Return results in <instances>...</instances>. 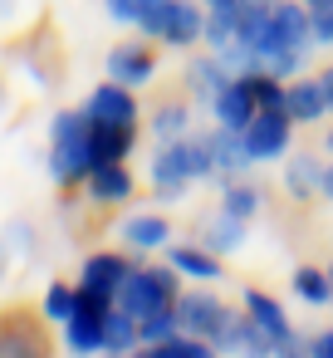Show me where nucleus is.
<instances>
[{
    "mask_svg": "<svg viewBox=\"0 0 333 358\" xmlns=\"http://www.w3.org/2000/svg\"><path fill=\"white\" fill-rule=\"evenodd\" d=\"M309 40H313V20H309L299 6L274 0V6H269V25H265L255 55L265 59V55H279V50H309Z\"/></svg>",
    "mask_w": 333,
    "mask_h": 358,
    "instance_id": "nucleus-4",
    "label": "nucleus"
},
{
    "mask_svg": "<svg viewBox=\"0 0 333 358\" xmlns=\"http://www.w3.org/2000/svg\"><path fill=\"white\" fill-rule=\"evenodd\" d=\"M15 10V0H0V15H10Z\"/></svg>",
    "mask_w": 333,
    "mask_h": 358,
    "instance_id": "nucleus-38",
    "label": "nucleus"
},
{
    "mask_svg": "<svg viewBox=\"0 0 333 358\" xmlns=\"http://www.w3.org/2000/svg\"><path fill=\"white\" fill-rule=\"evenodd\" d=\"M299 59H304V50H279V55H265L260 64H265L269 74H294V69H299Z\"/></svg>",
    "mask_w": 333,
    "mask_h": 358,
    "instance_id": "nucleus-31",
    "label": "nucleus"
},
{
    "mask_svg": "<svg viewBox=\"0 0 333 358\" xmlns=\"http://www.w3.org/2000/svg\"><path fill=\"white\" fill-rule=\"evenodd\" d=\"M186 79H191V89H196V99H201V103H216V94L230 84V74H225V59H221V55H216V59L191 64V74H186Z\"/></svg>",
    "mask_w": 333,
    "mask_h": 358,
    "instance_id": "nucleus-20",
    "label": "nucleus"
},
{
    "mask_svg": "<svg viewBox=\"0 0 333 358\" xmlns=\"http://www.w3.org/2000/svg\"><path fill=\"white\" fill-rule=\"evenodd\" d=\"M177 319H182V329H191V334H201V338L211 343L216 329L225 324V309H221V299H211V294H182V299H177Z\"/></svg>",
    "mask_w": 333,
    "mask_h": 358,
    "instance_id": "nucleus-7",
    "label": "nucleus"
},
{
    "mask_svg": "<svg viewBox=\"0 0 333 358\" xmlns=\"http://www.w3.org/2000/svg\"><path fill=\"white\" fill-rule=\"evenodd\" d=\"M108 15H113V20H128V25H138V20L147 15V0H108Z\"/></svg>",
    "mask_w": 333,
    "mask_h": 358,
    "instance_id": "nucleus-30",
    "label": "nucleus"
},
{
    "mask_svg": "<svg viewBox=\"0 0 333 358\" xmlns=\"http://www.w3.org/2000/svg\"><path fill=\"white\" fill-rule=\"evenodd\" d=\"M323 192H328V196H333V167H328V172H323Z\"/></svg>",
    "mask_w": 333,
    "mask_h": 358,
    "instance_id": "nucleus-37",
    "label": "nucleus"
},
{
    "mask_svg": "<svg viewBox=\"0 0 333 358\" xmlns=\"http://www.w3.org/2000/svg\"><path fill=\"white\" fill-rule=\"evenodd\" d=\"M0 353H40V338L35 334H6V329H0Z\"/></svg>",
    "mask_w": 333,
    "mask_h": 358,
    "instance_id": "nucleus-33",
    "label": "nucleus"
},
{
    "mask_svg": "<svg viewBox=\"0 0 333 358\" xmlns=\"http://www.w3.org/2000/svg\"><path fill=\"white\" fill-rule=\"evenodd\" d=\"M147 6H152V0H147Z\"/></svg>",
    "mask_w": 333,
    "mask_h": 358,
    "instance_id": "nucleus-43",
    "label": "nucleus"
},
{
    "mask_svg": "<svg viewBox=\"0 0 333 358\" xmlns=\"http://www.w3.org/2000/svg\"><path fill=\"white\" fill-rule=\"evenodd\" d=\"M309 20H313V40L318 45H333V6H313Z\"/></svg>",
    "mask_w": 333,
    "mask_h": 358,
    "instance_id": "nucleus-32",
    "label": "nucleus"
},
{
    "mask_svg": "<svg viewBox=\"0 0 333 358\" xmlns=\"http://www.w3.org/2000/svg\"><path fill=\"white\" fill-rule=\"evenodd\" d=\"M74 309H79V289H64V285H54V289L45 294V314H50V319L69 324V319H74Z\"/></svg>",
    "mask_w": 333,
    "mask_h": 358,
    "instance_id": "nucleus-28",
    "label": "nucleus"
},
{
    "mask_svg": "<svg viewBox=\"0 0 333 358\" xmlns=\"http://www.w3.org/2000/svg\"><path fill=\"white\" fill-rule=\"evenodd\" d=\"M245 314H255L274 338H279V348H294V338H289V319H284V309L269 299V294H260V289H250L245 294Z\"/></svg>",
    "mask_w": 333,
    "mask_h": 358,
    "instance_id": "nucleus-18",
    "label": "nucleus"
},
{
    "mask_svg": "<svg viewBox=\"0 0 333 358\" xmlns=\"http://www.w3.org/2000/svg\"><path fill=\"white\" fill-rule=\"evenodd\" d=\"M225 211L230 216H255V206H260V192L255 187H225Z\"/></svg>",
    "mask_w": 333,
    "mask_h": 358,
    "instance_id": "nucleus-29",
    "label": "nucleus"
},
{
    "mask_svg": "<svg viewBox=\"0 0 333 358\" xmlns=\"http://www.w3.org/2000/svg\"><path fill=\"white\" fill-rule=\"evenodd\" d=\"M138 343H142L138 314H128V309H108V314H103V348H108V353H133Z\"/></svg>",
    "mask_w": 333,
    "mask_h": 358,
    "instance_id": "nucleus-15",
    "label": "nucleus"
},
{
    "mask_svg": "<svg viewBox=\"0 0 333 358\" xmlns=\"http://www.w3.org/2000/svg\"><path fill=\"white\" fill-rule=\"evenodd\" d=\"M0 275H6V245H0Z\"/></svg>",
    "mask_w": 333,
    "mask_h": 358,
    "instance_id": "nucleus-39",
    "label": "nucleus"
},
{
    "mask_svg": "<svg viewBox=\"0 0 333 358\" xmlns=\"http://www.w3.org/2000/svg\"><path fill=\"white\" fill-rule=\"evenodd\" d=\"M289 113L284 108H260L240 133H245V148H250V157L255 162H265V157H279L284 148H289Z\"/></svg>",
    "mask_w": 333,
    "mask_h": 358,
    "instance_id": "nucleus-6",
    "label": "nucleus"
},
{
    "mask_svg": "<svg viewBox=\"0 0 333 358\" xmlns=\"http://www.w3.org/2000/svg\"><path fill=\"white\" fill-rule=\"evenodd\" d=\"M177 324H182V319H177V309H167V304H157L152 314H142V319H138L142 343H152V348H162V343L177 334Z\"/></svg>",
    "mask_w": 333,
    "mask_h": 358,
    "instance_id": "nucleus-23",
    "label": "nucleus"
},
{
    "mask_svg": "<svg viewBox=\"0 0 333 358\" xmlns=\"http://www.w3.org/2000/svg\"><path fill=\"white\" fill-rule=\"evenodd\" d=\"M323 108H328V99H323L318 79H313V84H294V89H289V99H284V113H289L294 123H313Z\"/></svg>",
    "mask_w": 333,
    "mask_h": 358,
    "instance_id": "nucleus-21",
    "label": "nucleus"
},
{
    "mask_svg": "<svg viewBox=\"0 0 333 358\" xmlns=\"http://www.w3.org/2000/svg\"><path fill=\"white\" fill-rule=\"evenodd\" d=\"M216 118H221V128H245L255 113H260V103H255V94L245 89V79H230L221 94H216Z\"/></svg>",
    "mask_w": 333,
    "mask_h": 358,
    "instance_id": "nucleus-9",
    "label": "nucleus"
},
{
    "mask_svg": "<svg viewBox=\"0 0 333 358\" xmlns=\"http://www.w3.org/2000/svg\"><path fill=\"white\" fill-rule=\"evenodd\" d=\"M309 6H333V0H309Z\"/></svg>",
    "mask_w": 333,
    "mask_h": 358,
    "instance_id": "nucleus-40",
    "label": "nucleus"
},
{
    "mask_svg": "<svg viewBox=\"0 0 333 358\" xmlns=\"http://www.w3.org/2000/svg\"><path fill=\"white\" fill-rule=\"evenodd\" d=\"M313 353H323V358H333V329H328L323 338H313Z\"/></svg>",
    "mask_w": 333,
    "mask_h": 358,
    "instance_id": "nucleus-35",
    "label": "nucleus"
},
{
    "mask_svg": "<svg viewBox=\"0 0 333 358\" xmlns=\"http://www.w3.org/2000/svg\"><path fill=\"white\" fill-rule=\"evenodd\" d=\"M50 133H54V148H50V172H54V182H84V177L98 167L89 113H59Z\"/></svg>",
    "mask_w": 333,
    "mask_h": 358,
    "instance_id": "nucleus-1",
    "label": "nucleus"
},
{
    "mask_svg": "<svg viewBox=\"0 0 333 358\" xmlns=\"http://www.w3.org/2000/svg\"><path fill=\"white\" fill-rule=\"evenodd\" d=\"M89 118L94 123H133L138 118V103H133V94H128V84H103V89H94V99H89Z\"/></svg>",
    "mask_w": 333,
    "mask_h": 358,
    "instance_id": "nucleus-8",
    "label": "nucleus"
},
{
    "mask_svg": "<svg viewBox=\"0 0 333 358\" xmlns=\"http://www.w3.org/2000/svg\"><path fill=\"white\" fill-rule=\"evenodd\" d=\"M108 79H118V84H128V89L147 84V79H152V55H147L142 45L113 50V55H108Z\"/></svg>",
    "mask_w": 333,
    "mask_h": 358,
    "instance_id": "nucleus-12",
    "label": "nucleus"
},
{
    "mask_svg": "<svg viewBox=\"0 0 333 358\" xmlns=\"http://www.w3.org/2000/svg\"><path fill=\"white\" fill-rule=\"evenodd\" d=\"M128 148H133V123H94V152H98V162H123Z\"/></svg>",
    "mask_w": 333,
    "mask_h": 358,
    "instance_id": "nucleus-16",
    "label": "nucleus"
},
{
    "mask_svg": "<svg viewBox=\"0 0 333 358\" xmlns=\"http://www.w3.org/2000/svg\"><path fill=\"white\" fill-rule=\"evenodd\" d=\"M328 280H333V270H328Z\"/></svg>",
    "mask_w": 333,
    "mask_h": 358,
    "instance_id": "nucleus-42",
    "label": "nucleus"
},
{
    "mask_svg": "<svg viewBox=\"0 0 333 358\" xmlns=\"http://www.w3.org/2000/svg\"><path fill=\"white\" fill-rule=\"evenodd\" d=\"M172 270H182V275H191V280H221V260H216V250H196V245H177L172 250Z\"/></svg>",
    "mask_w": 333,
    "mask_h": 358,
    "instance_id": "nucleus-19",
    "label": "nucleus"
},
{
    "mask_svg": "<svg viewBox=\"0 0 333 358\" xmlns=\"http://www.w3.org/2000/svg\"><path fill=\"white\" fill-rule=\"evenodd\" d=\"M294 289H299V299H309V304H328V299H333V280L318 275V270H299V275H294Z\"/></svg>",
    "mask_w": 333,
    "mask_h": 358,
    "instance_id": "nucleus-26",
    "label": "nucleus"
},
{
    "mask_svg": "<svg viewBox=\"0 0 333 358\" xmlns=\"http://www.w3.org/2000/svg\"><path fill=\"white\" fill-rule=\"evenodd\" d=\"M177 299V280L167 270H128L123 285H118V309L128 314H152L157 304H172Z\"/></svg>",
    "mask_w": 333,
    "mask_h": 358,
    "instance_id": "nucleus-3",
    "label": "nucleus"
},
{
    "mask_svg": "<svg viewBox=\"0 0 333 358\" xmlns=\"http://www.w3.org/2000/svg\"><path fill=\"white\" fill-rule=\"evenodd\" d=\"M211 148H216V167H221V172H240V167L255 162L250 148H245V133H240V128H221V133H211Z\"/></svg>",
    "mask_w": 333,
    "mask_h": 358,
    "instance_id": "nucleus-17",
    "label": "nucleus"
},
{
    "mask_svg": "<svg viewBox=\"0 0 333 358\" xmlns=\"http://www.w3.org/2000/svg\"><path fill=\"white\" fill-rule=\"evenodd\" d=\"M328 148H333V133H328Z\"/></svg>",
    "mask_w": 333,
    "mask_h": 358,
    "instance_id": "nucleus-41",
    "label": "nucleus"
},
{
    "mask_svg": "<svg viewBox=\"0 0 333 358\" xmlns=\"http://www.w3.org/2000/svg\"><path fill=\"white\" fill-rule=\"evenodd\" d=\"M318 89H323V99H328V108H333V69L318 74Z\"/></svg>",
    "mask_w": 333,
    "mask_h": 358,
    "instance_id": "nucleus-36",
    "label": "nucleus"
},
{
    "mask_svg": "<svg viewBox=\"0 0 333 358\" xmlns=\"http://www.w3.org/2000/svg\"><path fill=\"white\" fill-rule=\"evenodd\" d=\"M147 35H157V40H167V45H191V40H201V10L196 6H186V0H152L147 6V15L138 20Z\"/></svg>",
    "mask_w": 333,
    "mask_h": 358,
    "instance_id": "nucleus-2",
    "label": "nucleus"
},
{
    "mask_svg": "<svg viewBox=\"0 0 333 358\" xmlns=\"http://www.w3.org/2000/svg\"><path fill=\"white\" fill-rule=\"evenodd\" d=\"M201 245H206V250H216V255L240 250V245H245V216L221 211L216 221H206V226H201Z\"/></svg>",
    "mask_w": 333,
    "mask_h": 358,
    "instance_id": "nucleus-14",
    "label": "nucleus"
},
{
    "mask_svg": "<svg viewBox=\"0 0 333 358\" xmlns=\"http://www.w3.org/2000/svg\"><path fill=\"white\" fill-rule=\"evenodd\" d=\"M128 192H133V177H128L123 162H98V167L89 172V196H94V201L113 206V201H128Z\"/></svg>",
    "mask_w": 333,
    "mask_h": 358,
    "instance_id": "nucleus-13",
    "label": "nucleus"
},
{
    "mask_svg": "<svg viewBox=\"0 0 333 358\" xmlns=\"http://www.w3.org/2000/svg\"><path fill=\"white\" fill-rule=\"evenodd\" d=\"M123 241H133L138 250H157V245L167 241V221H162V216H133V221L123 226Z\"/></svg>",
    "mask_w": 333,
    "mask_h": 358,
    "instance_id": "nucleus-22",
    "label": "nucleus"
},
{
    "mask_svg": "<svg viewBox=\"0 0 333 358\" xmlns=\"http://www.w3.org/2000/svg\"><path fill=\"white\" fill-rule=\"evenodd\" d=\"M289 192H294V196L323 192V172H318L313 157H294V162H289Z\"/></svg>",
    "mask_w": 333,
    "mask_h": 358,
    "instance_id": "nucleus-25",
    "label": "nucleus"
},
{
    "mask_svg": "<svg viewBox=\"0 0 333 358\" xmlns=\"http://www.w3.org/2000/svg\"><path fill=\"white\" fill-rule=\"evenodd\" d=\"M152 182L167 192V196H182V187L191 182V167H186V143H167L152 162Z\"/></svg>",
    "mask_w": 333,
    "mask_h": 358,
    "instance_id": "nucleus-10",
    "label": "nucleus"
},
{
    "mask_svg": "<svg viewBox=\"0 0 333 358\" xmlns=\"http://www.w3.org/2000/svg\"><path fill=\"white\" fill-rule=\"evenodd\" d=\"M152 133H157L162 143H177V138L186 133V108H182V103H167V108H157V118H152Z\"/></svg>",
    "mask_w": 333,
    "mask_h": 358,
    "instance_id": "nucleus-27",
    "label": "nucleus"
},
{
    "mask_svg": "<svg viewBox=\"0 0 333 358\" xmlns=\"http://www.w3.org/2000/svg\"><path fill=\"white\" fill-rule=\"evenodd\" d=\"M123 275H128V265L118 260V255H89L84 260V285H79V304H94V309H113V299H118V285H123Z\"/></svg>",
    "mask_w": 333,
    "mask_h": 358,
    "instance_id": "nucleus-5",
    "label": "nucleus"
},
{
    "mask_svg": "<svg viewBox=\"0 0 333 358\" xmlns=\"http://www.w3.org/2000/svg\"><path fill=\"white\" fill-rule=\"evenodd\" d=\"M201 6L211 20H225V25H235V15H240V0H201Z\"/></svg>",
    "mask_w": 333,
    "mask_h": 358,
    "instance_id": "nucleus-34",
    "label": "nucleus"
},
{
    "mask_svg": "<svg viewBox=\"0 0 333 358\" xmlns=\"http://www.w3.org/2000/svg\"><path fill=\"white\" fill-rule=\"evenodd\" d=\"M64 343H69L74 353H94V348H103V309L79 304L74 319L64 324Z\"/></svg>",
    "mask_w": 333,
    "mask_h": 358,
    "instance_id": "nucleus-11",
    "label": "nucleus"
},
{
    "mask_svg": "<svg viewBox=\"0 0 333 358\" xmlns=\"http://www.w3.org/2000/svg\"><path fill=\"white\" fill-rule=\"evenodd\" d=\"M240 79H245V89L255 94V103H260V108H284L289 89H279V74H269V69H265V74H255V69H250V74H240Z\"/></svg>",
    "mask_w": 333,
    "mask_h": 358,
    "instance_id": "nucleus-24",
    "label": "nucleus"
}]
</instances>
